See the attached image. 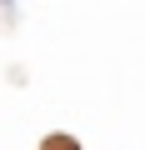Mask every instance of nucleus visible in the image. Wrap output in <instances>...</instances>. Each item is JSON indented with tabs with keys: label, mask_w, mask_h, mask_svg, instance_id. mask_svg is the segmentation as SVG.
Masks as SVG:
<instances>
[{
	"label": "nucleus",
	"mask_w": 145,
	"mask_h": 150,
	"mask_svg": "<svg viewBox=\"0 0 145 150\" xmlns=\"http://www.w3.org/2000/svg\"><path fill=\"white\" fill-rule=\"evenodd\" d=\"M40 150H80V140H75V135H65V130H55V135L40 140Z\"/></svg>",
	"instance_id": "obj_1"
}]
</instances>
